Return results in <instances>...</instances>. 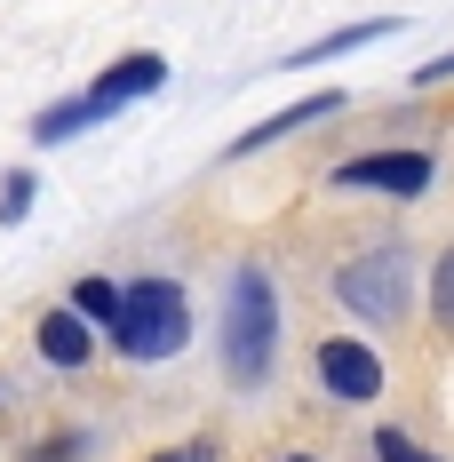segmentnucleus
<instances>
[{
    "mask_svg": "<svg viewBox=\"0 0 454 462\" xmlns=\"http://www.w3.org/2000/svg\"><path fill=\"white\" fill-rule=\"evenodd\" d=\"M272 351H279V295H272V279L247 263L224 295V374L231 383H264Z\"/></svg>",
    "mask_w": 454,
    "mask_h": 462,
    "instance_id": "1",
    "label": "nucleus"
},
{
    "mask_svg": "<svg viewBox=\"0 0 454 462\" xmlns=\"http://www.w3.org/2000/svg\"><path fill=\"white\" fill-rule=\"evenodd\" d=\"M183 335H191L183 287H176V279H136L128 303H120V319H112L120 359H168V351H183Z\"/></svg>",
    "mask_w": 454,
    "mask_h": 462,
    "instance_id": "2",
    "label": "nucleus"
},
{
    "mask_svg": "<svg viewBox=\"0 0 454 462\" xmlns=\"http://www.w3.org/2000/svg\"><path fill=\"white\" fill-rule=\"evenodd\" d=\"M335 295L359 311V319H399L407 311V255L399 247H375V255H351L343 263V279H335Z\"/></svg>",
    "mask_w": 454,
    "mask_h": 462,
    "instance_id": "3",
    "label": "nucleus"
},
{
    "mask_svg": "<svg viewBox=\"0 0 454 462\" xmlns=\"http://www.w3.org/2000/svg\"><path fill=\"white\" fill-rule=\"evenodd\" d=\"M335 184H343V191H391V199H414V191H431V152H359V160L335 168Z\"/></svg>",
    "mask_w": 454,
    "mask_h": 462,
    "instance_id": "4",
    "label": "nucleus"
},
{
    "mask_svg": "<svg viewBox=\"0 0 454 462\" xmlns=\"http://www.w3.org/2000/svg\"><path fill=\"white\" fill-rule=\"evenodd\" d=\"M319 383H327L335 399L366 407V399H383V359H375L366 343H351V335H335V343H319Z\"/></svg>",
    "mask_w": 454,
    "mask_h": 462,
    "instance_id": "5",
    "label": "nucleus"
},
{
    "mask_svg": "<svg viewBox=\"0 0 454 462\" xmlns=\"http://www.w3.org/2000/svg\"><path fill=\"white\" fill-rule=\"evenodd\" d=\"M168 80V56H152V48H136V56H120V64H104V80L88 88L96 112H120V104H136V96H152Z\"/></svg>",
    "mask_w": 454,
    "mask_h": 462,
    "instance_id": "6",
    "label": "nucleus"
},
{
    "mask_svg": "<svg viewBox=\"0 0 454 462\" xmlns=\"http://www.w3.org/2000/svg\"><path fill=\"white\" fill-rule=\"evenodd\" d=\"M327 112H343V96H335V88H319V96H303V104L272 112V120H255L247 136L224 143V160H247V152H264V143H279V136H295V128H311V120H327Z\"/></svg>",
    "mask_w": 454,
    "mask_h": 462,
    "instance_id": "7",
    "label": "nucleus"
},
{
    "mask_svg": "<svg viewBox=\"0 0 454 462\" xmlns=\"http://www.w3.org/2000/svg\"><path fill=\"white\" fill-rule=\"evenodd\" d=\"M32 343H41V359H48V367H80V359L96 351V343H88V327H80V311H41Z\"/></svg>",
    "mask_w": 454,
    "mask_h": 462,
    "instance_id": "8",
    "label": "nucleus"
},
{
    "mask_svg": "<svg viewBox=\"0 0 454 462\" xmlns=\"http://www.w3.org/2000/svg\"><path fill=\"white\" fill-rule=\"evenodd\" d=\"M391 32H399V16H366V24H343V32H327V41L295 48L287 64H327V56H351V48H366V41H391Z\"/></svg>",
    "mask_w": 454,
    "mask_h": 462,
    "instance_id": "9",
    "label": "nucleus"
},
{
    "mask_svg": "<svg viewBox=\"0 0 454 462\" xmlns=\"http://www.w3.org/2000/svg\"><path fill=\"white\" fill-rule=\"evenodd\" d=\"M96 120H104V112H96L88 96H80V104H56V112L32 120V143H64V136H80V128H96Z\"/></svg>",
    "mask_w": 454,
    "mask_h": 462,
    "instance_id": "10",
    "label": "nucleus"
},
{
    "mask_svg": "<svg viewBox=\"0 0 454 462\" xmlns=\"http://www.w3.org/2000/svg\"><path fill=\"white\" fill-rule=\"evenodd\" d=\"M120 303H128V295H120V287H112V279H80V295H72V311H80V319H120Z\"/></svg>",
    "mask_w": 454,
    "mask_h": 462,
    "instance_id": "11",
    "label": "nucleus"
},
{
    "mask_svg": "<svg viewBox=\"0 0 454 462\" xmlns=\"http://www.w3.org/2000/svg\"><path fill=\"white\" fill-rule=\"evenodd\" d=\"M24 208H32V176L16 168V176L0 184V224H24Z\"/></svg>",
    "mask_w": 454,
    "mask_h": 462,
    "instance_id": "12",
    "label": "nucleus"
},
{
    "mask_svg": "<svg viewBox=\"0 0 454 462\" xmlns=\"http://www.w3.org/2000/svg\"><path fill=\"white\" fill-rule=\"evenodd\" d=\"M431 303H439V319L454 327V247L439 255V272H431Z\"/></svg>",
    "mask_w": 454,
    "mask_h": 462,
    "instance_id": "13",
    "label": "nucleus"
},
{
    "mask_svg": "<svg viewBox=\"0 0 454 462\" xmlns=\"http://www.w3.org/2000/svg\"><path fill=\"white\" fill-rule=\"evenodd\" d=\"M144 462H216V447H208V439H191V447H160V455H144Z\"/></svg>",
    "mask_w": 454,
    "mask_h": 462,
    "instance_id": "14",
    "label": "nucleus"
},
{
    "mask_svg": "<svg viewBox=\"0 0 454 462\" xmlns=\"http://www.w3.org/2000/svg\"><path fill=\"white\" fill-rule=\"evenodd\" d=\"M375 455H383V462H431V455H414L399 430H383V439H375Z\"/></svg>",
    "mask_w": 454,
    "mask_h": 462,
    "instance_id": "15",
    "label": "nucleus"
},
{
    "mask_svg": "<svg viewBox=\"0 0 454 462\" xmlns=\"http://www.w3.org/2000/svg\"><path fill=\"white\" fill-rule=\"evenodd\" d=\"M439 80H454V48H447V56H431V64L414 72V88H439Z\"/></svg>",
    "mask_w": 454,
    "mask_h": 462,
    "instance_id": "16",
    "label": "nucleus"
},
{
    "mask_svg": "<svg viewBox=\"0 0 454 462\" xmlns=\"http://www.w3.org/2000/svg\"><path fill=\"white\" fill-rule=\"evenodd\" d=\"M24 462H72V439H48V447H32Z\"/></svg>",
    "mask_w": 454,
    "mask_h": 462,
    "instance_id": "17",
    "label": "nucleus"
},
{
    "mask_svg": "<svg viewBox=\"0 0 454 462\" xmlns=\"http://www.w3.org/2000/svg\"><path fill=\"white\" fill-rule=\"evenodd\" d=\"M279 462H319V455H279Z\"/></svg>",
    "mask_w": 454,
    "mask_h": 462,
    "instance_id": "18",
    "label": "nucleus"
}]
</instances>
